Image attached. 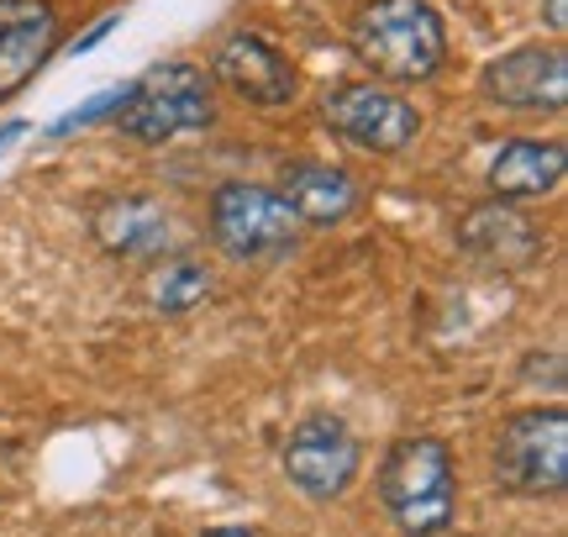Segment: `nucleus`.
<instances>
[{
    "label": "nucleus",
    "mask_w": 568,
    "mask_h": 537,
    "mask_svg": "<svg viewBox=\"0 0 568 537\" xmlns=\"http://www.w3.org/2000/svg\"><path fill=\"white\" fill-rule=\"evenodd\" d=\"M485 95L506 111H564L568 101V59L564 48H510L506 59L485 69Z\"/></svg>",
    "instance_id": "nucleus-8"
},
{
    "label": "nucleus",
    "mask_w": 568,
    "mask_h": 537,
    "mask_svg": "<svg viewBox=\"0 0 568 537\" xmlns=\"http://www.w3.org/2000/svg\"><path fill=\"white\" fill-rule=\"evenodd\" d=\"M201 537H253L247 527H211V533H201Z\"/></svg>",
    "instance_id": "nucleus-19"
},
{
    "label": "nucleus",
    "mask_w": 568,
    "mask_h": 537,
    "mask_svg": "<svg viewBox=\"0 0 568 537\" xmlns=\"http://www.w3.org/2000/svg\"><path fill=\"white\" fill-rule=\"evenodd\" d=\"M211 80L195 63H153L138 84H126L116 105V126L138 143H169L180 132L211 126Z\"/></svg>",
    "instance_id": "nucleus-3"
},
{
    "label": "nucleus",
    "mask_w": 568,
    "mask_h": 537,
    "mask_svg": "<svg viewBox=\"0 0 568 537\" xmlns=\"http://www.w3.org/2000/svg\"><path fill=\"white\" fill-rule=\"evenodd\" d=\"M453 496V454L437 437H400L379 464V500L406 537L447 533Z\"/></svg>",
    "instance_id": "nucleus-2"
},
{
    "label": "nucleus",
    "mask_w": 568,
    "mask_h": 537,
    "mask_svg": "<svg viewBox=\"0 0 568 537\" xmlns=\"http://www.w3.org/2000/svg\"><path fill=\"white\" fill-rule=\"evenodd\" d=\"M322 116L343 143L368 148V153H400L422 138L416 105L400 101L385 84H337L322 101Z\"/></svg>",
    "instance_id": "nucleus-6"
},
{
    "label": "nucleus",
    "mask_w": 568,
    "mask_h": 537,
    "mask_svg": "<svg viewBox=\"0 0 568 537\" xmlns=\"http://www.w3.org/2000/svg\"><path fill=\"white\" fill-rule=\"evenodd\" d=\"M21 132H27V126H21V122H6V126H0V153H6V148H11V143H17Z\"/></svg>",
    "instance_id": "nucleus-17"
},
{
    "label": "nucleus",
    "mask_w": 568,
    "mask_h": 537,
    "mask_svg": "<svg viewBox=\"0 0 568 537\" xmlns=\"http://www.w3.org/2000/svg\"><path fill=\"white\" fill-rule=\"evenodd\" d=\"M358 437L347 433V422L337 416H305L301 427L284 443V479L311 500H337L358 479Z\"/></svg>",
    "instance_id": "nucleus-7"
},
{
    "label": "nucleus",
    "mask_w": 568,
    "mask_h": 537,
    "mask_svg": "<svg viewBox=\"0 0 568 537\" xmlns=\"http://www.w3.org/2000/svg\"><path fill=\"white\" fill-rule=\"evenodd\" d=\"M111 27H116V21H101V27H95V32H84V38L74 42V48H95V42H101L105 32H111Z\"/></svg>",
    "instance_id": "nucleus-18"
},
{
    "label": "nucleus",
    "mask_w": 568,
    "mask_h": 537,
    "mask_svg": "<svg viewBox=\"0 0 568 537\" xmlns=\"http://www.w3.org/2000/svg\"><path fill=\"white\" fill-rule=\"evenodd\" d=\"M458 237H464V249L474 253V259H485V264H500V268L531 264V259H537V249H542V237L531 232V222L521 216V211H510L506 201L468 211L464 227H458Z\"/></svg>",
    "instance_id": "nucleus-13"
},
{
    "label": "nucleus",
    "mask_w": 568,
    "mask_h": 537,
    "mask_svg": "<svg viewBox=\"0 0 568 537\" xmlns=\"http://www.w3.org/2000/svg\"><path fill=\"white\" fill-rule=\"evenodd\" d=\"M148 295H153V311H163V316H184V311H195L205 295H211V274H205L195 259H180V264L153 268Z\"/></svg>",
    "instance_id": "nucleus-15"
},
{
    "label": "nucleus",
    "mask_w": 568,
    "mask_h": 537,
    "mask_svg": "<svg viewBox=\"0 0 568 537\" xmlns=\"http://www.w3.org/2000/svg\"><path fill=\"white\" fill-rule=\"evenodd\" d=\"M211 74L253 105H290L295 101V84H301L295 80V63L284 59L268 38H258V32H232L216 48Z\"/></svg>",
    "instance_id": "nucleus-9"
},
{
    "label": "nucleus",
    "mask_w": 568,
    "mask_h": 537,
    "mask_svg": "<svg viewBox=\"0 0 568 537\" xmlns=\"http://www.w3.org/2000/svg\"><path fill=\"white\" fill-rule=\"evenodd\" d=\"M353 53L374 80L422 84L447 63V27L432 0H374L353 21Z\"/></svg>",
    "instance_id": "nucleus-1"
},
{
    "label": "nucleus",
    "mask_w": 568,
    "mask_h": 537,
    "mask_svg": "<svg viewBox=\"0 0 568 537\" xmlns=\"http://www.w3.org/2000/svg\"><path fill=\"white\" fill-rule=\"evenodd\" d=\"M564 169H568L564 143L510 138L495 153V164H489V190H495V201H537V195H552L564 185Z\"/></svg>",
    "instance_id": "nucleus-12"
},
{
    "label": "nucleus",
    "mask_w": 568,
    "mask_h": 537,
    "mask_svg": "<svg viewBox=\"0 0 568 537\" xmlns=\"http://www.w3.org/2000/svg\"><path fill=\"white\" fill-rule=\"evenodd\" d=\"M95 237L116 259H159L169 249V211L142 195H116L95 211Z\"/></svg>",
    "instance_id": "nucleus-14"
},
{
    "label": "nucleus",
    "mask_w": 568,
    "mask_h": 537,
    "mask_svg": "<svg viewBox=\"0 0 568 537\" xmlns=\"http://www.w3.org/2000/svg\"><path fill=\"white\" fill-rule=\"evenodd\" d=\"M495 479L516 496H558L568 485V416L564 406L510 416L495 437Z\"/></svg>",
    "instance_id": "nucleus-4"
},
{
    "label": "nucleus",
    "mask_w": 568,
    "mask_h": 537,
    "mask_svg": "<svg viewBox=\"0 0 568 537\" xmlns=\"http://www.w3.org/2000/svg\"><path fill=\"white\" fill-rule=\"evenodd\" d=\"M59 42V11L48 0H0V101L38 74Z\"/></svg>",
    "instance_id": "nucleus-10"
},
{
    "label": "nucleus",
    "mask_w": 568,
    "mask_h": 537,
    "mask_svg": "<svg viewBox=\"0 0 568 537\" xmlns=\"http://www.w3.org/2000/svg\"><path fill=\"white\" fill-rule=\"evenodd\" d=\"M548 27L552 32H564L568 27V0H548Z\"/></svg>",
    "instance_id": "nucleus-16"
},
{
    "label": "nucleus",
    "mask_w": 568,
    "mask_h": 537,
    "mask_svg": "<svg viewBox=\"0 0 568 537\" xmlns=\"http://www.w3.org/2000/svg\"><path fill=\"white\" fill-rule=\"evenodd\" d=\"M280 201L295 211V222H311V227H337L358 211V180L337 164H316V159H301L280 174Z\"/></svg>",
    "instance_id": "nucleus-11"
},
{
    "label": "nucleus",
    "mask_w": 568,
    "mask_h": 537,
    "mask_svg": "<svg viewBox=\"0 0 568 537\" xmlns=\"http://www.w3.org/2000/svg\"><path fill=\"white\" fill-rule=\"evenodd\" d=\"M295 211L280 201V190L268 185H243L232 180L211 195V237L226 259H274L295 243Z\"/></svg>",
    "instance_id": "nucleus-5"
}]
</instances>
